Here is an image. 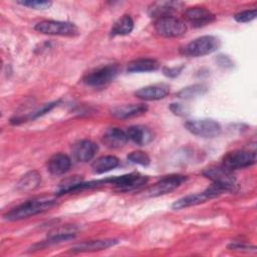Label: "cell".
<instances>
[{"instance_id": "cell-1", "label": "cell", "mask_w": 257, "mask_h": 257, "mask_svg": "<svg viewBox=\"0 0 257 257\" xmlns=\"http://www.w3.org/2000/svg\"><path fill=\"white\" fill-rule=\"evenodd\" d=\"M55 204L54 199L50 198H36L29 200L9 212H7L4 215V218L8 221H16V220H21L25 219L31 216H34L36 214L42 213L50 209L53 205Z\"/></svg>"}, {"instance_id": "cell-2", "label": "cell", "mask_w": 257, "mask_h": 257, "mask_svg": "<svg viewBox=\"0 0 257 257\" xmlns=\"http://www.w3.org/2000/svg\"><path fill=\"white\" fill-rule=\"evenodd\" d=\"M219 38L212 35H205L194 39L181 49V53L186 56L199 57L213 53L220 47Z\"/></svg>"}, {"instance_id": "cell-3", "label": "cell", "mask_w": 257, "mask_h": 257, "mask_svg": "<svg viewBox=\"0 0 257 257\" xmlns=\"http://www.w3.org/2000/svg\"><path fill=\"white\" fill-rule=\"evenodd\" d=\"M225 191H227V190L224 189L223 187L213 183L210 187H208L205 191H203L201 193L187 195V196L175 201L174 204L172 205V208L174 210H180V209L187 208L190 206H195V205L204 203L208 200H211V199L221 195Z\"/></svg>"}, {"instance_id": "cell-4", "label": "cell", "mask_w": 257, "mask_h": 257, "mask_svg": "<svg viewBox=\"0 0 257 257\" xmlns=\"http://www.w3.org/2000/svg\"><path fill=\"white\" fill-rule=\"evenodd\" d=\"M35 30L43 34L60 36H74L79 33L78 27L74 23L55 20H43L35 25Z\"/></svg>"}, {"instance_id": "cell-5", "label": "cell", "mask_w": 257, "mask_h": 257, "mask_svg": "<svg viewBox=\"0 0 257 257\" xmlns=\"http://www.w3.org/2000/svg\"><path fill=\"white\" fill-rule=\"evenodd\" d=\"M118 73V66L115 64H108L96 68L87 73L83 77V82L86 85L93 87H101L111 82Z\"/></svg>"}, {"instance_id": "cell-6", "label": "cell", "mask_w": 257, "mask_h": 257, "mask_svg": "<svg viewBox=\"0 0 257 257\" xmlns=\"http://www.w3.org/2000/svg\"><path fill=\"white\" fill-rule=\"evenodd\" d=\"M155 29L161 36L164 37H179L186 33V23L174 16L162 17L156 20Z\"/></svg>"}, {"instance_id": "cell-7", "label": "cell", "mask_w": 257, "mask_h": 257, "mask_svg": "<svg viewBox=\"0 0 257 257\" xmlns=\"http://www.w3.org/2000/svg\"><path fill=\"white\" fill-rule=\"evenodd\" d=\"M203 175L210 179L214 184H217L227 191L231 190L236 184V178L233 171L225 166H212L203 171Z\"/></svg>"}, {"instance_id": "cell-8", "label": "cell", "mask_w": 257, "mask_h": 257, "mask_svg": "<svg viewBox=\"0 0 257 257\" xmlns=\"http://www.w3.org/2000/svg\"><path fill=\"white\" fill-rule=\"evenodd\" d=\"M256 163V153L236 150L227 153L222 159V165L230 170L243 169Z\"/></svg>"}, {"instance_id": "cell-9", "label": "cell", "mask_w": 257, "mask_h": 257, "mask_svg": "<svg viewBox=\"0 0 257 257\" xmlns=\"http://www.w3.org/2000/svg\"><path fill=\"white\" fill-rule=\"evenodd\" d=\"M148 182V177L140 173H131L118 177H112L103 180V184L113 185L117 190L126 192L138 189Z\"/></svg>"}, {"instance_id": "cell-10", "label": "cell", "mask_w": 257, "mask_h": 257, "mask_svg": "<svg viewBox=\"0 0 257 257\" xmlns=\"http://www.w3.org/2000/svg\"><path fill=\"white\" fill-rule=\"evenodd\" d=\"M185 127L193 135L202 138H215L221 134V125L213 119H195L185 123Z\"/></svg>"}, {"instance_id": "cell-11", "label": "cell", "mask_w": 257, "mask_h": 257, "mask_svg": "<svg viewBox=\"0 0 257 257\" xmlns=\"http://www.w3.org/2000/svg\"><path fill=\"white\" fill-rule=\"evenodd\" d=\"M186 181V177L182 175H170L162 178L152 187H150L146 195L149 197H158L161 195H165L171 193L175 189H177L181 184Z\"/></svg>"}, {"instance_id": "cell-12", "label": "cell", "mask_w": 257, "mask_h": 257, "mask_svg": "<svg viewBox=\"0 0 257 257\" xmlns=\"http://www.w3.org/2000/svg\"><path fill=\"white\" fill-rule=\"evenodd\" d=\"M184 19L194 27H202L212 23L215 15L206 7H190L184 12Z\"/></svg>"}, {"instance_id": "cell-13", "label": "cell", "mask_w": 257, "mask_h": 257, "mask_svg": "<svg viewBox=\"0 0 257 257\" xmlns=\"http://www.w3.org/2000/svg\"><path fill=\"white\" fill-rule=\"evenodd\" d=\"M183 3L178 1H159L154 2L149 6L148 13L151 17H156L157 19L167 16H173L172 14L182 8Z\"/></svg>"}, {"instance_id": "cell-14", "label": "cell", "mask_w": 257, "mask_h": 257, "mask_svg": "<svg viewBox=\"0 0 257 257\" xmlns=\"http://www.w3.org/2000/svg\"><path fill=\"white\" fill-rule=\"evenodd\" d=\"M169 85L165 83H160L142 87L135 92V95L144 100H158L166 97L169 94Z\"/></svg>"}, {"instance_id": "cell-15", "label": "cell", "mask_w": 257, "mask_h": 257, "mask_svg": "<svg viewBox=\"0 0 257 257\" xmlns=\"http://www.w3.org/2000/svg\"><path fill=\"white\" fill-rule=\"evenodd\" d=\"M98 148L95 143L89 140H82L72 147V154L79 162H88L95 156Z\"/></svg>"}, {"instance_id": "cell-16", "label": "cell", "mask_w": 257, "mask_h": 257, "mask_svg": "<svg viewBox=\"0 0 257 257\" xmlns=\"http://www.w3.org/2000/svg\"><path fill=\"white\" fill-rule=\"evenodd\" d=\"M128 141L126 132L119 127H109L107 128L103 136L102 142L109 149H118L123 147Z\"/></svg>"}, {"instance_id": "cell-17", "label": "cell", "mask_w": 257, "mask_h": 257, "mask_svg": "<svg viewBox=\"0 0 257 257\" xmlns=\"http://www.w3.org/2000/svg\"><path fill=\"white\" fill-rule=\"evenodd\" d=\"M148 110L147 104L144 103H131L114 106L110 109V113L112 116L120 119L130 118L134 116H139L144 114Z\"/></svg>"}, {"instance_id": "cell-18", "label": "cell", "mask_w": 257, "mask_h": 257, "mask_svg": "<svg viewBox=\"0 0 257 257\" xmlns=\"http://www.w3.org/2000/svg\"><path fill=\"white\" fill-rule=\"evenodd\" d=\"M71 166V161L64 154H55L47 162V170L51 175L59 176L66 173Z\"/></svg>"}, {"instance_id": "cell-19", "label": "cell", "mask_w": 257, "mask_h": 257, "mask_svg": "<svg viewBox=\"0 0 257 257\" xmlns=\"http://www.w3.org/2000/svg\"><path fill=\"white\" fill-rule=\"evenodd\" d=\"M118 241L116 239H101V240H90L75 245L71 248L72 252H92L99 251L109 248L115 245Z\"/></svg>"}, {"instance_id": "cell-20", "label": "cell", "mask_w": 257, "mask_h": 257, "mask_svg": "<svg viewBox=\"0 0 257 257\" xmlns=\"http://www.w3.org/2000/svg\"><path fill=\"white\" fill-rule=\"evenodd\" d=\"M128 140H132L135 144L139 146H145L152 142L154 139L153 132L144 125H133L126 131Z\"/></svg>"}, {"instance_id": "cell-21", "label": "cell", "mask_w": 257, "mask_h": 257, "mask_svg": "<svg viewBox=\"0 0 257 257\" xmlns=\"http://www.w3.org/2000/svg\"><path fill=\"white\" fill-rule=\"evenodd\" d=\"M41 182V176L36 171L26 173L17 183L16 190L20 193H29L34 191Z\"/></svg>"}, {"instance_id": "cell-22", "label": "cell", "mask_w": 257, "mask_h": 257, "mask_svg": "<svg viewBox=\"0 0 257 257\" xmlns=\"http://www.w3.org/2000/svg\"><path fill=\"white\" fill-rule=\"evenodd\" d=\"M159 67V62L153 58H138L128 62L126 69L128 72H147L155 71Z\"/></svg>"}, {"instance_id": "cell-23", "label": "cell", "mask_w": 257, "mask_h": 257, "mask_svg": "<svg viewBox=\"0 0 257 257\" xmlns=\"http://www.w3.org/2000/svg\"><path fill=\"white\" fill-rule=\"evenodd\" d=\"M119 164V161L114 156H102L100 158H97L93 163L91 164V169L93 173L95 174H102L105 172H108L115 167H117Z\"/></svg>"}, {"instance_id": "cell-24", "label": "cell", "mask_w": 257, "mask_h": 257, "mask_svg": "<svg viewBox=\"0 0 257 257\" xmlns=\"http://www.w3.org/2000/svg\"><path fill=\"white\" fill-rule=\"evenodd\" d=\"M134 29V20L130 15H123L117 19L111 27L110 34L115 35H126Z\"/></svg>"}, {"instance_id": "cell-25", "label": "cell", "mask_w": 257, "mask_h": 257, "mask_svg": "<svg viewBox=\"0 0 257 257\" xmlns=\"http://www.w3.org/2000/svg\"><path fill=\"white\" fill-rule=\"evenodd\" d=\"M82 183V178L80 176H73L68 179L63 180L58 187V195H62L68 192H73Z\"/></svg>"}, {"instance_id": "cell-26", "label": "cell", "mask_w": 257, "mask_h": 257, "mask_svg": "<svg viewBox=\"0 0 257 257\" xmlns=\"http://www.w3.org/2000/svg\"><path fill=\"white\" fill-rule=\"evenodd\" d=\"M207 91V88L203 84H194L183 88L178 92V96L182 98H191L197 95H202Z\"/></svg>"}, {"instance_id": "cell-27", "label": "cell", "mask_w": 257, "mask_h": 257, "mask_svg": "<svg viewBox=\"0 0 257 257\" xmlns=\"http://www.w3.org/2000/svg\"><path fill=\"white\" fill-rule=\"evenodd\" d=\"M127 160L133 164H137V165H141V166H148L151 162L150 157L143 151L132 152L127 156Z\"/></svg>"}, {"instance_id": "cell-28", "label": "cell", "mask_w": 257, "mask_h": 257, "mask_svg": "<svg viewBox=\"0 0 257 257\" xmlns=\"http://www.w3.org/2000/svg\"><path fill=\"white\" fill-rule=\"evenodd\" d=\"M17 3L22 6H26V7L37 9V10L47 9L52 5V2L50 1H39V0H24V1H17Z\"/></svg>"}, {"instance_id": "cell-29", "label": "cell", "mask_w": 257, "mask_h": 257, "mask_svg": "<svg viewBox=\"0 0 257 257\" xmlns=\"http://www.w3.org/2000/svg\"><path fill=\"white\" fill-rule=\"evenodd\" d=\"M257 16V10L256 9H252V10H244L241 11L237 14H235L234 18L237 22H241V23H246V22H250L252 20H254Z\"/></svg>"}, {"instance_id": "cell-30", "label": "cell", "mask_w": 257, "mask_h": 257, "mask_svg": "<svg viewBox=\"0 0 257 257\" xmlns=\"http://www.w3.org/2000/svg\"><path fill=\"white\" fill-rule=\"evenodd\" d=\"M57 104V101H54V102H49V103H46V104H44L40 109H38L37 111H35L34 113H33V115L31 116L32 118H34V117H37V116H40V115H42V114H44V113H46V112H48L50 109H52L55 105Z\"/></svg>"}, {"instance_id": "cell-31", "label": "cell", "mask_w": 257, "mask_h": 257, "mask_svg": "<svg viewBox=\"0 0 257 257\" xmlns=\"http://www.w3.org/2000/svg\"><path fill=\"white\" fill-rule=\"evenodd\" d=\"M183 67L184 66H180V67H177V66L176 67H165L163 69V71H164V74L169 76V77H176V76H178L181 73Z\"/></svg>"}, {"instance_id": "cell-32", "label": "cell", "mask_w": 257, "mask_h": 257, "mask_svg": "<svg viewBox=\"0 0 257 257\" xmlns=\"http://www.w3.org/2000/svg\"><path fill=\"white\" fill-rule=\"evenodd\" d=\"M228 248H230L231 250H238V251H256V247L255 246H247V245H243V244H231L228 246Z\"/></svg>"}, {"instance_id": "cell-33", "label": "cell", "mask_w": 257, "mask_h": 257, "mask_svg": "<svg viewBox=\"0 0 257 257\" xmlns=\"http://www.w3.org/2000/svg\"><path fill=\"white\" fill-rule=\"evenodd\" d=\"M171 109L175 114H178V115H184L186 111L185 108L180 103H173L171 105Z\"/></svg>"}]
</instances>
